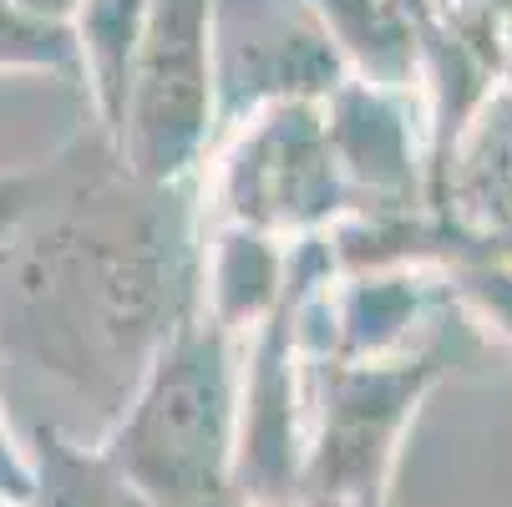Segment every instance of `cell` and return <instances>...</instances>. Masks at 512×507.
Segmentation results:
<instances>
[{
	"label": "cell",
	"mask_w": 512,
	"mask_h": 507,
	"mask_svg": "<svg viewBox=\"0 0 512 507\" xmlns=\"http://www.w3.org/2000/svg\"><path fill=\"white\" fill-rule=\"evenodd\" d=\"M218 137L213 0H148L127 112L112 137L132 178L153 188L193 183Z\"/></svg>",
	"instance_id": "5"
},
{
	"label": "cell",
	"mask_w": 512,
	"mask_h": 507,
	"mask_svg": "<svg viewBox=\"0 0 512 507\" xmlns=\"http://www.w3.org/2000/svg\"><path fill=\"white\" fill-rule=\"evenodd\" d=\"M431 203L472 249L512 259V82L467 117L431 178Z\"/></svg>",
	"instance_id": "8"
},
{
	"label": "cell",
	"mask_w": 512,
	"mask_h": 507,
	"mask_svg": "<svg viewBox=\"0 0 512 507\" xmlns=\"http://www.w3.org/2000/svg\"><path fill=\"white\" fill-rule=\"evenodd\" d=\"M193 183L132 178L107 132L61 153L46 203L0 244V345L122 416L173 330L203 310Z\"/></svg>",
	"instance_id": "1"
},
{
	"label": "cell",
	"mask_w": 512,
	"mask_h": 507,
	"mask_svg": "<svg viewBox=\"0 0 512 507\" xmlns=\"http://www.w3.org/2000/svg\"><path fill=\"white\" fill-rule=\"evenodd\" d=\"M345 82L350 66L310 0H213L218 137L279 102H325Z\"/></svg>",
	"instance_id": "6"
},
{
	"label": "cell",
	"mask_w": 512,
	"mask_h": 507,
	"mask_svg": "<svg viewBox=\"0 0 512 507\" xmlns=\"http://www.w3.org/2000/svg\"><path fill=\"white\" fill-rule=\"evenodd\" d=\"M203 219L264 239H320L355 219V193L335 158L325 102H279L229 127L208 153Z\"/></svg>",
	"instance_id": "3"
},
{
	"label": "cell",
	"mask_w": 512,
	"mask_h": 507,
	"mask_svg": "<svg viewBox=\"0 0 512 507\" xmlns=\"http://www.w3.org/2000/svg\"><path fill=\"white\" fill-rule=\"evenodd\" d=\"M142 21H148V0H87L82 16L71 21L82 82L97 102V122L107 137H117L122 112H127V82H132Z\"/></svg>",
	"instance_id": "9"
},
{
	"label": "cell",
	"mask_w": 512,
	"mask_h": 507,
	"mask_svg": "<svg viewBox=\"0 0 512 507\" xmlns=\"http://www.w3.org/2000/svg\"><path fill=\"white\" fill-rule=\"evenodd\" d=\"M325 122L360 213L421 208V173L431 168L416 158V122L406 112V92L350 77L335 97H325Z\"/></svg>",
	"instance_id": "7"
},
{
	"label": "cell",
	"mask_w": 512,
	"mask_h": 507,
	"mask_svg": "<svg viewBox=\"0 0 512 507\" xmlns=\"http://www.w3.org/2000/svg\"><path fill=\"white\" fill-rule=\"evenodd\" d=\"M16 6H21L26 16L46 21V26H66V31H71V21L82 16V6H87V0H16Z\"/></svg>",
	"instance_id": "15"
},
{
	"label": "cell",
	"mask_w": 512,
	"mask_h": 507,
	"mask_svg": "<svg viewBox=\"0 0 512 507\" xmlns=\"http://www.w3.org/2000/svg\"><path fill=\"white\" fill-rule=\"evenodd\" d=\"M56 71V77H82L77 36L66 26H46L26 16L16 0H0V71Z\"/></svg>",
	"instance_id": "11"
},
{
	"label": "cell",
	"mask_w": 512,
	"mask_h": 507,
	"mask_svg": "<svg viewBox=\"0 0 512 507\" xmlns=\"http://www.w3.org/2000/svg\"><path fill=\"white\" fill-rule=\"evenodd\" d=\"M0 497L6 502H31L36 497V472L21 462V452L11 447L6 426H0Z\"/></svg>",
	"instance_id": "14"
},
{
	"label": "cell",
	"mask_w": 512,
	"mask_h": 507,
	"mask_svg": "<svg viewBox=\"0 0 512 507\" xmlns=\"http://www.w3.org/2000/svg\"><path fill=\"white\" fill-rule=\"evenodd\" d=\"M447 274L457 284L477 335L487 330L492 340L512 345V259L507 254H472V259L447 264Z\"/></svg>",
	"instance_id": "12"
},
{
	"label": "cell",
	"mask_w": 512,
	"mask_h": 507,
	"mask_svg": "<svg viewBox=\"0 0 512 507\" xmlns=\"http://www.w3.org/2000/svg\"><path fill=\"white\" fill-rule=\"evenodd\" d=\"M482 355L477 325L452 315L426 345L386 360H330L320 355V437L305 457V492L320 502H371L381 487L401 426L411 421L416 401L442 381L452 366Z\"/></svg>",
	"instance_id": "4"
},
{
	"label": "cell",
	"mask_w": 512,
	"mask_h": 507,
	"mask_svg": "<svg viewBox=\"0 0 512 507\" xmlns=\"http://www.w3.org/2000/svg\"><path fill=\"white\" fill-rule=\"evenodd\" d=\"M239 426V335L198 310L158 350L102 452L153 507H218L239 482Z\"/></svg>",
	"instance_id": "2"
},
{
	"label": "cell",
	"mask_w": 512,
	"mask_h": 507,
	"mask_svg": "<svg viewBox=\"0 0 512 507\" xmlns=\"http://www.w3.org/2000/svg\"><path fill=\"white\" fill-rule=\"evenodd\" d=\"M36 447H41V467H36L41 507H153L107 462V452L97 457L77 452L71 442L56 437V426L36 431Z\"/></svg>",
	"instance_id": "10"
},
{
	"label": "cell",
	"mask_w": 512,
	"mask_h": 507,
	"mask_svg": "<svg viewBox=\"0 0 512 507\" xmlns=\"http://www.w3.org/2000/svg\"><path fill=\"white\" fill-rule=\"evenodd\" d=\"M61 178V158L46 168H16V173H0V244H6L31 213L46 203V193Z\"/></svg>",
	"instance_id": "13"
}]
</instances>
